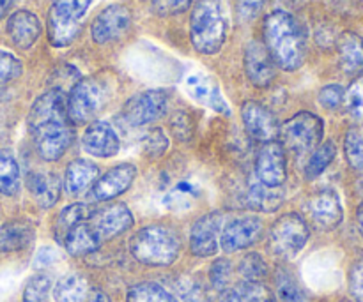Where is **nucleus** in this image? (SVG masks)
<instances>
[{
	"mask_svg": "<svg viewBox=\"0 0 363 302\" xmlns=\"http://www.w3.org/2000/svg\"><path fill=\"white\" fill-rule=\"evenodd\" d=\"M28 133L45 161H57L73 141V127L66 110V92L50 88L39 95L27 117Z\"/></svg>",
	"mask_w": 363,
	"mask_h": 302,
	"instance_id": "1",
	"label": "nucleus"
},
{
	"mask_svg": "<svg viewBox=\"0 0 363 302\" xmlns=\"http://www.w3.org/2000/svg\"><path fill=\"white\" fill-rule=\"evenodd\" d=\"M264 42L277 67L296 71L307 59V35L293 14L273 11L264 20Z\"/></svg>",
	"mask_w": 363,
	"mask_h": 302,
	"instance_id": "2",
	"label": "nucleus"
},
{
	"mask_svg": "<svg viewBox=\"0 0 363 302\" xmlns=\"http://www.w3.org/2000/svg\"><path fill=\"white\" fill-rule=\"evenodd\" d=\"M227 39L223 0H195L190 16L191 46L202 55H215Z\"/></svg>",
	"mask_w": 363,
	"mask_h": 302,
	"instance_id": "3",
	"label": "nucleus"
},
{
	"mask_svg": "<svg viewBox=\"0 0 363 302\" xmlns=\"http://www.w3.org/2000/svg\"><path fill=\"white\" fill-rule=\"evenodd\" d=\"M130 253L147 267H169L181 253V240L165 225H147L130 239Z\"/></svg>",
	"mask_w": 363,
	"mask_h": 302,
	"instance_id": "4",
	"label": "nucleus"
},
{
	"mask_svg": "<svg viewBox=\"0 0 363 302\" xmlns=\"http://www.w3.org/2000/svg\"><path fill=\"white\" fill-rule=\"evenodd\" d=\"M280 145L284 151H291L298 156L312 152L325 137V122L312 112H300L287 119L279 129Z\"/></svg>",
	"mask_w": 363,
	"mask_h": 302,
	"instance_id": "5",
	"label": "nucleus"
},
{
	"mask_svg": "<svg viewBox=\"0 0 363 302\" xmlns=\"http://www.w3.org/2000/svg\"><path fill=\"white\" fill-rule=\"evenodd\" d=\"M91 2L92 0H52L48 13V39L55 48H66L77 39Z\"/></svg>",
	"mask_w": 363,
	"mask_h": 302,
	"instance_id": "6",
	"label": "nucleus"
},
{
	"mask_svg": "<svg viewBox=\"0 0 363 302\" xmlns=\"http://www.w3.org/2000/svg\"><path fill=\"white\" fill-rule=\"evenodd\" d=\"M106 103V88L99 78L87 76L74 81L69 94L66 95V110L71 122H91L103 110Z\"/></svg>",
	"mask_w": 363,
	"mask_h": 302,
	"instance_id": "7",
	"label": "nucleus"
},
{
	"mask_svg": "<svg viewBox=\"0 0 363 302\" xmlns=\"http://www.w3.org/2000/svg\"><path fill=\"white\" fill-rule=\"evenodd\" d=\"M308 237L311 232L305 219L296 212H287L273 223L269 230V248L275 257L293 260L307 246Z\"/></svg>",
	"mask_w": 363,
	"mask_h": 302,
	"instance_id": "8",
	"label": "nucleus"
},
{
	"mask_svg": "<svg viewBox=\"0 0 363 302\" xmlns=\"http://www.w3.org/2000/svg\"><path fill=\"white\" fill-rule=\"evenodd\" d=\"M169 108V94L160 88L138 92L123 106V119L130 126L142 127L162 119Z\"/></svg>",
	"mask_w": 363,
	"mask_h": 302,
	"instance_id": "9",
	"label": "nucleus"
},
{
	"mask_svg": "<svg viewBox=\"0 0 363 302\" xmlns=\"http://www.w3.org/2000/svg\"><path fill=\"white\" fill-rule=\"evenodd\" d=\"M87 223L94 236L98 237L99 244H103L130 230L133 226V214L128 205L112 204L103 209H96Z\"/></svg>",
	"mask_w": 363,
	"mask_h": 302,
	"instance_id": "10",
	"label": "nucleus"
},
{
	"mask_svg": "<svg viewBox=\"0 0 363 302\" xmlns=\"http://www.w3.org/2000/svg\"><path fill=\"white\" fill-rule=\"evenodd\" d=\"M255 177L268 187H280L286 182L287 161L286 151L280 141L272 140L261 145L255 158Z\"/></svg>",
	"mask_w": 363,
	"mask_h": 302,
	"instance_id": "11",
	"label": "nucleus"
},
{
	"mask_svg": "<svg viewBox=\"0 0 363 302\" xmlns=\"http://www.w3.org/2000/svg\"><path fill=\"white\" fill-rule=\"evenodd\" d=\"M131 27V11L123 4H112L105 7L91 25L92 41L98 45H108L123 37Z\"/></svg>",
	"mask_w": 363,
	"mask_h": 302,
	"instance_id": "12",
	"label": "nucleus"
},
{
	"mask_svg": "<svg viewBox=\"0 0 363 302\" xmlns=\"http://www.w3.org/2000/svg\"><path fill=\"white\" fill-rule=\"evenodd\" d=\"M223 223H225V216L222 212H209L194 223L190 230V250L195 257H215L220 246Z\"/></svg>",
	"mask_w": 363,
	"mask_h": 302,
	"instance_id": "13",
	"label": "nucleus"
},
{
	"mask_svg": "<svg viewBox=\"0 0 363 302\" xmlns=\"http://www.w3.org/2000/svg\"><path fill=\"white\" fill-rule=\"evenodd\" d=\"M261 218L257 216H240L225 225V228L220 233V246L225 253H234V251L247 250L254 246L262 236Z\"/></svg>",
	"mask_w": 363,
	"mask_h": 302,
	"instance_id": "14",
	"label": "nucleus"
},
{
	"mask_svg": "<svg viewBox=\"0 0 363 302\" xmlns=\"http://www.w3.org/2000/svg\"><path fill=\"white\" fill-rule=\"evenodd\" d=\"M243 66L248 81L259 88L269 87L277 76V64L261 41L248 42L245 48Z\"/></svg>",
	"mask_w": 363,
	"mask_h": 302,
	"instance_id": "15",
	"label": "nucleus"
},
{
	"mask_svg": "<svg viewBox=\"0 0 363 302\" xmlns=\"http://www.w3.org/2000/svg\"><path fill=\"white\" fill-rule=\"evenodd\" d=\"M137 177V168L130 163L113 166L112 170L99 177L96 184H92L89 191V200L91 202H108L112 198H117L128 191Z\"/></svg>",
	"mask_w": 363,
	"mask_h": 302,
	"instance_id": "16",
	"label": "nucleus"
},
{
	"mask_svg": "<svg viewBox=\"0 0 363 302\" xmlns=\"http://www.w3.org/2000/svg\"><path fill=\"white\" fill-rule=\"evenodd\" d=\"M241 119H243L247 133L262 144L277 140V137H279L280 126L275 115L261 103L245 101L241 106Z\"/></svg>",
	"mask_w": 363,
	"mask_h": 302,
	"instance_id": "17",
	"label": "nucleus"
},
{
	"mask_svg": "<svg viewBox=\"0 0 363 302\" xmlns=\"http://www.w3.org/2000/svg\"><path fill=\"white\" fill-rule=\"evenodd\" d=\"M82 147H84V151L89 156L106 159L117 156V152L121 149V141L110 124L103 122V120H94L84 131Z\"/></svg>",
	"mask_w": 363,
	"mask_h": 302,
	"instance_id": "18",
	"label": "nucleus"
},
{
	"mask_svg": "<svg viewBox=\"0 0 363 302\" xmlns=\"http://www.w3.org/2000/svg\"><path fill=\"white\" fill-rule=\"evenodd\" d=\"M308 216L319 230L337 228L344 218L339 194L332 190H323L315 193L308 202Z\"/></svg>",
	"mask_w": 363,
	"mask_h": 302,
	"instance_id": "19",
	"label": "nucleus"
},
{
	"mask_svg": "<svg viewBox=\"0 0 363 302\" xmlns=\"http://www.w3.org/2000/svg\"><path fill=\"white\" fill-rule=\"evenodd\" d=\"M184 88H186L188 95L197 103H201L202 106H208V108L215 110L218 113H225V115L230 113L229 105H227L225 98L220 91L218 83L208 74L191 73L184 81Z\"/></svg>",
	"mask_w": 363,
	"mask_h": 302,
	"instance_id": "20",
	"label": "nucleus"
},
{
	"mask_svg": "<svg viewBox=\"0 0 363 302\" xmlns=\"http://www.w3.org/2000/svg\"><path fill=\"white\" fill-rule=\"evenodd\" d=\"M7 35L16 48H32L41 35V21L30 11H16L7 20Z\"/></svg>",
	"mask_w": 363,
	"mask_h": 302,
	"instance_id": "21",
	"label": "nucleus"
},
{
	"mask_svg": "<svg viewBox=\"0 0 363 302\" xmlns=\"http://www.w3.org/2000/svg\"><path fill=\"white\" fill-rule=\"evenodd\" d=\"M27 190L35 204L43 209H52L59 202L62 184L55 173L50 172H30L25 179Z\"/></svg>",
	"mask_w": 363,
	"mask_h": 302,
	"instance_id": "22",
	"label": "nucleus"
},
{
	"mask_svg": "<svg viewBox=\"0 0 363 302\" xmlns=\"http://www.w3.org/2000/svg\"><path fill=\"white\" fill-rule=\"evenodd\" d=\"M339 64L344 74L358 78L363 73V39L357 32H342L337 39Z\"/></svg>",
	"mask_w": 363,
	"mask_h": 302,
	"instance_id": "23",
	"label": "nucleus"
},
{
	"mask_svg": "<svg viewBox=\"0 0 363 302\" xmlns=\"http://www.w3.org/2000/svg\"><path fill=\"white\" fill-rule=\"evenodd\" d=\"M99 175V168L89 159H74L67 165L66 175H64V191L69 197H78L87 187L92 186Z\"/></svg>",
	"mask_w": 363,
	"mask_h": 302,
	"instance_id": "24",
	"label": "nucleus"
},
{
	"mask_svg": "<svg viewBox=\"0 0 363 302\" xmlns=\"http://www.w3.org/2000/svg\"><path fill=\"white\" fill-rule=\"evenodd\" d=\"M35 237L34 226L23 219H14L0 226V253H16L32 244Z\"/></svg>",
	"mask_w": 363,
	"mask_h": 302,
	"instance_id": "25",
	"label": "nucleus"
},
{
	"mask_svg": "<svg viewBox=\"0 0 363 302\" xmlns=\"http://www.w3.org/2000/svg\"><path fill=\"white\" fill-rule=\"evenodd\" d=\"M64 248H66L67 255L71 257H87V255L94 253L96 250H99V240L94 236L92 228L89 226L87 221H82L78 225H74L73 228L67 232V236L64 237Z\"/></svg>",
	"mask_w": 363,
	"mask_h": 302,
	"instance_id": "26",
	"label": "nucleus"
},
{
	"mask_svg": "<svg viewBox=\"0 0 363 302\" xmlns=\"http://www.w3.org/2000/svg\"><path fill=\"white\" fill-rule=\"evenodd\" d=\"M247 204L254 211L275 212L284 204V193L279 187H268L255 179L248 184Z\"/></svg>",
	"mask_w": 363,
	"mask_h": 302,
	"instance_id": "27",
	"label": "nucleus"
},
{
	"mask_svg": "<svg viewBox=\"0 0 363 302\" xmlns=\"http://www.w3.org/2000/svg\"><path fill=\"white\" fill-rule=\"evenodd\" d=\"M218 294V302H273L272 292L262 283L243 281Z\"/></svg>",
	"mask_w": 363,
	"mask_h": 302,
	"instance_id": "28",
	"label": "nucleus"
},
{
	"mask_svg": "<svg viewBox=\"0 0 363 302\" xmlns=\"http://www.w3.org/2000/svg\"><path fill=\"white\" fill-rule=\"evenodd\" d=\"M89 294L87 279L80 274H66L53 286L55 302H84Z\"/></svg>",
	"mask_w": 363,
	"mask_h": 302,
	"instance_id": "29",
	"label": "nucleus"
},
{
	"mask_svg": "<svg viewBox=\"0 0 363 302\" xmlns=\"http://www.w3.org/2000/svg\"><path fill=\"white\" fill-rule=\"evenodd\" d=\"M21 190V173L11 151H0V193L16 197Z\"/></svg>",
	"mask_w": 363,
	"mask_h": 302,
	"instance_id": "30",
	"label": "nucleus"
},
{
	"mask_svg": "<svg viewBox=\"0 0 363 302\" xmlns=\"http://www.w3.org/2000/svg\"><path fill=\"white\" fill-rule=\"evenodd\" d=\"M94 211L96 209L87 204H73L67 205L66 209H62V212H60L59 218H57L55 239L59 240V243H62L64 237L67 236V232H69L74 225H78V223L87 221Z\"/></svg>",
	"mask_w": 363,
	"mask_h": 302,
	"instance_id": "31",
	"label": "nucleus"
},
{
	"mask_svg": "<svg viewBox=\"0 0 363 302\" xmlns=\"http://www.w3.org/2000/svg\"><path fill=\"white\" fill-rule=\"evenodd\" d=\"M275 289L279 302H311L300 283L287 269H277Z\"/></svg>",
	"mask_w": 363,
	"mask_h": 302,
	"instance_id": "32",
	"label": "nucleus"
},
{
	"mask_svg": "<svg viewBox=\"0 0 363 302\" xmlns=\"http://www.w3.org/2000/svg\"><path fill=\"white\" fill-rule=\"evenodd\" d=\"M335 154L337 149L333 141H321V144L312 151L311 158H308L307 161V166H305V175H307V179H315V177L321 175V173L332 165V161L335 159Z\"/></svg>",
	"mask_w": 363,
	"mask_h": 302,
	"instance_id": "33",
	"label": "nucleus"
},
{
	"mask_svg": "<svg viewBox=\"0 0 363 302\" xmlns=\"http://www.w3.org/2000/svg\"><path fill=\"white\" fill-rule=\"evenodd\" d=\"M126 302H177L162 285L152 281L137 283L128 290Z\"/></svg>",
	"mask_w": 363,
	"mask_h": 302,
	"instance_id": "34",
	"label": "nucleus"
},
{
	"mask_svg": "<svg viewBox=\"0 0 363 302\" xmlns=\"http://www.w3.org/2000/svg\"><path fill=\"white\" fill-rule=\"evenodd\" d=\"M172 296L177 302H209L202 286L190 276H179L172 283Z\"/></svg>",
	"mask_w": 363,
	"mask_h": 302,
	"instance_id": "35",
	"label": "nucleus"
},
{
	"mask_svg": "<svg viewBox=\"0 0 363 302\" xmlns=\"http://www.w3.org/2000/svg\"><path fill=\"white\" fill-rule=\"evenodd\" d=\"M240 271L241 278L245 281L252 283H262V279L268 274V265H266V260L259 253H248L245 255L243 260L240 262Z\"/></svg>",
	"mask_w": 363,
	"mask_h": 302,
	"instance_id": "36",
	"label": "nucleus"
},
{
	"mask_svg": "<svg viewBox=\"0 0 363 302\" xmlns=\"http://www.w3.org/2000/svg\"><path fill=\"white\" fill-rule=\"evenodd\" d=\"M52 292V279L48 274H35L23 289V302H48Z\"/></svg>",
	"mask_w": 363,
	"mask_h": 302,
	"instance_id": "37",
	"label": "nucleus"
},
{
	"mask_svg": "<svg viewBox=\"0 0 363 302\" xmlns=\"http://www.w3.org/2000/svg\"><path fill=\"white\" fill-rule=\"evenodd\" d=\"M344 152L346 159L354 170L363 168V134L357 127H351L344 138Z\"/></svg>",
	"mask_w": 363,
	"mask_h": 302,
	"instance_id": "38",
	"label": "nucleus"
},
{
	"mask_svg": "<svg viewBox=\"0 0 363 302\" xmlns=\"http://www.w3.org/2000/svg\"><path fill=\"white\" fill-rule=\"evenodd\" d=\"M344 106L354 120H363V76H358L344 92Z\"/></svg>",
	"mask_w": 363,
	"mask_h": 302,
	"instance_id": "39",
	"label": "nucleus"
},
{
	"mask_svg": "<svg viewBox=\"0 0 363 302\" xmlns=\"http://www.w3.org/2000/svg\"><path fill=\"white\" fill-rule=\"evenodd\" d=\"M209 279L216 292L229 289L233 281V264L227 258H218L209 269Z\"/></svg>",
	"mask_w": 363,
	"mask_h": 302,
	"instance_id": "40",
	"label": "nucleus"
},
{
	"mask_svg": "<svg viewBox=\"0 0 363 302\" xmlns=\"http://www.w3.org/2000/svg\"><path fill=\"white\" fill-rule=\"evenodd\" d=\"M169 149V138H167L165 131L156 127V129L149 131L144 138V152L149 158H160L165 154Z\"/></svg>",
	"mask_w": 363,
	"mask_h": 302,
	"instance_id": "41",
	"label": "nucleus"
},
{
	"mask_svg": "<svg viewBox=\"0 0 363 302\" xmlns=\"http://www.w3.org/2000/svg\"><path fill=\"white\" fill-rule=\"evenodd\" d=\"M21 71H23V67H21L20 60L14 55H11L9 52L0 50V87L16 80L21 74Z\"/></svg>",
	"mask_w": 363,
	"mask_h": 302,
	"instance_id": "42",
	"label": "nucleus"
},
{
	"mask_svg": "<svg viewBox=\"0 0 363 302\" xmlns=\"http://www.w3.org/2000/svg\"><path fill=\"white\" fill-rule=\"evenodd\" d=\"M152 13L158 16H174L181 14L194 4V0H147Z\"/></svg>",
	"mask_w": 363,
	"mask_h": 302,
	"instance_id": "43",
	"label": "nucleus"
},
{
	"mask_svg": "<svg viewBox=\"0 0 363 302\" xmlns=\"http://www.w3.org/2000/svg\"><path fill=\"white\" fill-rule=\"evenodd\" d=\"M344 88L340 85L332 83V85H326L319 91V105L326 110H337L340 105H344Z\"/></svg>",
	"mask_w": 363,
	"mask_h": 302,
	"instance_id": "44",
	"label": "nucleus"
},
{
	"mask_svg": "<svg viewBox=\"0 0 363 302\" xmlns=\"http://www.w3.org/2000/svg\"><path fill=\"white\" fill-rule=\"evenodd\" d=\"M268 2L269 0H238L236 4L238 18H240L243 23L254 21L255 18L262 13V9H264Z\"/></svg>",
	"mask_w": 363,
	"mask_h": 302,
	"instance_id": "45",
	"label": "nucleus"
},
{
	"mask_svg": "<svg viewBox=\"0 0 363 302\" xmlns=\"http://www.w3.org/2000/svg\"><path fill=\"white\" fill-rule=\"evenodd\" d=\"M170 129H172L174 137L181 141H190L191 134H194V124H191L190 117L184 112H177L170 120Z\"/></svg>",
	"mask_w": 363,
	"mask_h": 302,
	"instance_id": "46",
	"label": "nucleus"
},
{
	"mask_svg": "<svg viewBox=\"0 0 363 302\" xmlns=\"http://www.w3.org/2000/svg\"><path fill=\"white\" fill-rule=\"evenodd\" d=\"M350 292L354 302H363V258L354 262L350 271Z\"/></svg>",
	"mask_w": 363,
	"mask_h": 302,
	"instance_id": "47",
	"label": "nucleus"
},
{
	"mask_svg": "<svg viewBox=\"0 0 363 302\" xmlns=\"http://www.w3.org/2000/svg\"><path fill=\"white\" fill-rule=\"evenodd\" d=\"M55 260V253H53L50 248H43L41 251L38 253V257H35V267H46V265H50L52 262Z\"/></svg>",
	"mask_w": 363,
	"mask_h": 302,
	"instance_id": "48",
	"label": "nucleus"
},
{
	"mask_svg": "<svg viewBox=\"0 0 363 302\" xmlns=\"http://www.w3.org/2000/svg\"><path fill=\"white\" fill-rule=\"evenodd\" d=\"M84 302H112V301H110V297L106 296L103 290L94 289V290H89L87 297H85Z\"/></svg>",
	"mask_w": 363,
	"mask_h": 302,
	"instance_id": "49",
	"label": "nucleus"
},
{
	"mask_svg": "<svg viewBox=\"0 0 363 302\" xmlns=\"http://www.w3.org/2000/svg\"><path fill=\"white\" fill-rule=\"evenodd\" d=\"M11 4H13V0H0V20L6 16V13L9 11Z\"/></svg>",
	"mask_w": 363,
	"mask_h": 302,
	"instance_id": "50",
	"label": "nucleus"
},
{
	"mask_svg": "<svg viewBox=\"0 0 363 302\" xmlns=\"http://www.w3.org/2000/svg\"><path fill=\"white\" fill-rule=\"evenodd\" d=\"M357 221H358V226H360V232L363 233V200H362V204L358 205V211H357Z\"/></svg>",
	"mask_w": 363,
	"mask_h": 302,
	"instance_id": "51",
	"label": "nucleus"
},
{
	"mask_svg": "<svg viewBox=\"0 0 363 302\" xmlns=\"http://www.w3.org/2000/svg\"><path fill=\"white\" fill-rule=\"evenodd\" d=\"M342 302H350V301H342Z\"/></svg>",
	"mask_w": 363,
	"mask_h": 302,
	"instance_id": "52",
	"label": "nucleus"
}]
</instances>
